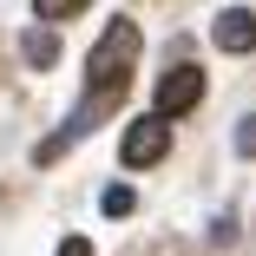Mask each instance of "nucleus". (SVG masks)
<instances>
[{
    "label": "nucleus",
    "mask_w": 256,
    "mask_h": 256,
    "mask_svg": "<svg viewBox=\"0 0 256 256\" xmlns=\"http://www.w3.org/2000/svg\"><path fill=\"white\" fill-rule=\"evenodd\" d=\"M138 26L132 20H112L106 33H98V46H92V60H86V86L106 98V92H125V79H132V66H138Z\"/></svg>",
    "instance_id": "nucleus-1"
},
{
    "label": "nucleus",
    "mask_w": 256,
    "mask_h": 256,
    "mask_svg": "<svg viewBox=\"0 0 256 256\" xmlns=\"http://www.w3.org/2000/svg\"><path fill=\"white\" fill-rule=\"evenodd\" d=\"M164 151H171V118H164V112H144V118H132V125H125V138H118V158H125L132 171L158 164Z\"/></svg>",
    "instance_id": "nucleus-2"
},
{
    "label": "nucleus",
    "mask_w": 256,
    "mask_h": 256,
    "mask_svg": "<svg viewBox=\"0 0 256 256\" xmlns=\"http://www.w3.org/2000/svg\"><path fill=\"white\" fill-rule=\"evenodd\" d=\"M197 98H204V72H197V66H171V72L158 79V112H164V118H184Z\"/></svg>",
    "instance_id": "nucleus-3"
},
{
    "label": "nucleus",
    "mask_w": 256,
    "mask_h": 256,
    "mask_svg": "<svg viewBox=\"0 0 256 256\" xmlns=\"http://www.w3.org/2000/svg\"><path fill=\"white\" fill-rule=\"evenodd\" d=\"M210 40L224 46V53H250V46H256V14L224 7V14H217V26H210Z\"/></svg>",
    "instance_id": "nucleus-4"
},
{
    "label": "nucleus",
    "mask_w": 256,
    "mask_h": 256,
    "mask_svg": "<svg viewBox=\"0 0 256 256\" xmlns=\"http://www.w3.org/2000/svg\"><path fill=\"white\" fill-rule=\"evenodd\" d=\"M20 46H26V60H33V66H53V60H60V46H53V33H46V26H33Z\"/></svg>",
    "instance_id": "nucleus-5"
},
{
    "label": "nucleus",
    "mask_w": 256,
    "mask_h": 256,
    "mask_svg": "<svg viewBox=\"0 0 256 256\" xmlns=\"http://www.w3.org/2000/svg\"><path fill=\"white\" fill-rule=\"evenodd\" d=\"M132 184H106V197H98V210H106V217H132Z\"/></svg>",
    "instance_id": "nucleus-6"
},
{
    "label": "nucleus",
    "mask_w": 256,
    "mask_h": 256,
    "mask_svg": "<svg viewBox=\"0 0 256 256\" xmlns=\"http://www.w3.org/2000/svg\"><path fill=\"white\" fill-rule=\"evenodd\" d=\"M79 7H86V0H33V14H40L46 26H60V20H72Z\"/></svg>",
    "instance_id": "nucleus-7"
},
{
    "label": "nucleus",
    "mask_w": 256,
    "mask_h": 256,
    "mask_svg": "<svg viewBox=\"0 0 256 256\" xmlns=\"http://www.w3.org/2000/svg\"><path fill=\"white\" fill-rule=\"evenodd\" d=\"M60 256H92V243H86V236H66V243H60Z\"/></svg>",
    "instance_id": "nucleus-8"
},
{
    "label": "nucleus",
    "mask_w": 256,
    "mask_h": 256,
    "mask_svg": "<svg viewBox=\"0 0 256 256\" xmlns=\"http://www.w3.org/2000/svg\"><path fill=\"white\" fill-rule=\"evenodd\" d=\"M236 144H243V151H256V118H243V125H236Z\"/></svg>",
    "instance_id": "nucleus-9"
}]
</instances>
